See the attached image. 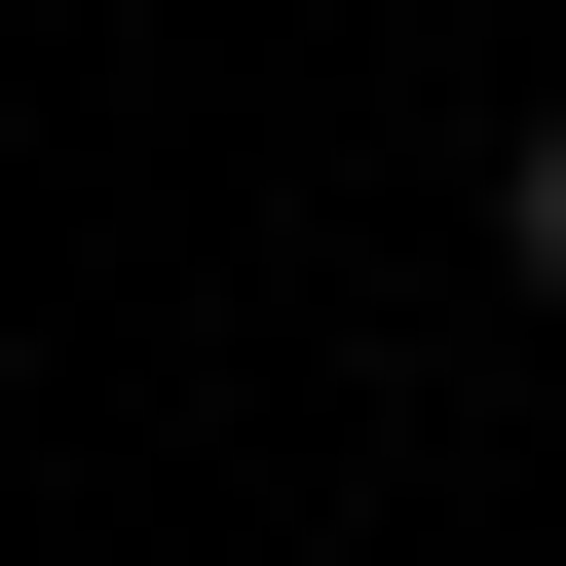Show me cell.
<instances>
[{
	"instance_id": "obj_1",
	"label": "cell",
	"mask_w": 566,
	"mask_h": 566,
	"mask_svg": "<svg viewBox=\"0 0 566 566\" xmlns=\"http://www.w3.org/2000/svg\"><path fill=\"white\" fill-rule=\"evenodd\" d=\"M491 264H528V303H566V114H528V151H491Z\"/></svg>"
}]
</instances>
